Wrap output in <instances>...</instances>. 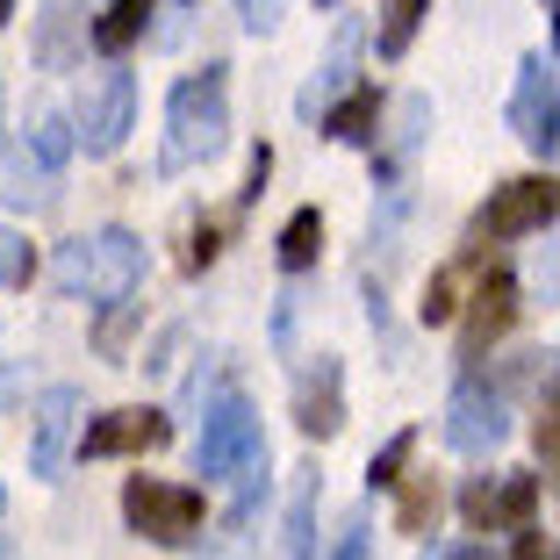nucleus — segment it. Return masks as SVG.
Wrapping results in <instances>:
<instances>
[{
  "label": "nucleus",
  "instance_id": "obj_1",
  "mask_svg": "<svg viewBox=\"0 0 560 560\" xmlns=\"http://www.w3.org/2000/svg\"><path fill=\"white\" fill-rule=\"evenodd\" d=\"M223 137H231V80H223V66H201L165 101V173L215 159Z\"/></svg>",
  "mask_w": 560,
  "mask_h": 560
},
{
  "label": "nucleus",
  "instance_id": "obj_2",
  "mask_svg": "<svg viewBox=\"0 0 560 560\" xmlns=\"http://www.w3.org/2000/svg\"><path fill=\"white\" fill-rule=\"evenodd\" d=\"M58 288L86 302H130L137 280H144V245L130 231H94V237H72L58 259H50Z\"/></svg>",
  "mask_w": 560,
  "mask_h": 560
},
{
  "label": "nucleus",
  "instance_id": "obj_3",
  "mask_svg": "<svg viewBox=\"0 0 560 560\" xmlns=\"http://www.w3.org/2000/svg\"><path fill=\"white\" fill-rule=\"evenodd\" d=\"M252 460H266L259 417L245 396H215V410L201 417V445H195V475L201 481H237Z\"/></svg>",
  "mask_w": 560,
  "mask_h": 560
},
{
  "label": "nucleus",
  "instance_id": "obj_4",
  "mask_svg": "<svg viewBox=\"0 0 560 560\" xmlns=\"http://www.w3.org/2000/svg\"><path fill=\"white\" fill-rule=\"evenodd\" d=\"M122 517H130V532L151 539V546H187L201 532V489L130 475V481H122Z\"/></svg>",
  "mask_w": 560,
  "mask_h": 560
},
{
  "label": "nucleus",
  "instance_id": "obj_5",
  "mask_svg": "<svg viewBox=\"0 0 560 560\" xmlns=\"http://www.w3.org/2000/svg\"><path fill=\"white\" fill-rule=\"evenodd\" d=\"M130 116H137V80H130V72H116V66L94 72V80L80 86V144H86V159L122 151Z\"/></svg>",
  "mask_w": 560,
  "mask_h": 560
},
{
  "label": "nucleus",
  "instance_id": "obj_6",
  "mask_svg": "<svg viewBox=\"0 0 560 560\" xmlns=\"http://www.w3.org/2000/svg\"><path fill=\"white\" fill-rule=\"evenodd\" d=\"M72 431H80V388H44L30 417V475H44V481L66 475Z\"/></svg>",
  "mask_w": 560,
  "mask_h": 560
},
{
  "label": "nucleus",
  "instance_id": "obj_7",
  "mask_svg": "<svg viewBox=\"0 0 560 560\" xmlns=\"http://www.w3.org/2000/svg\"><path fill=\"white\" fill-rule=\"evenodd\" d=\"M553 215H560L553 180H503L489 195V209H481V231L489 237H525V231H546Z\"/></svg>",
  "mask_w": 560,
  "mask_h": 560
},
{
  "label": "nucleus",
  "instance_id": "obj_8",
  "mask_svg": "<svg viewBox=\"0 0 560 560\" xmlns=\"http://www.w3.org/2000/svg\"><path fill=\"white\" fill-rule=\"evenodd\" d=\"M165 439H173V424L159 410H108L80 431V453L86 460H116V453H159Z\"/></svg>",
  "mask_w": 560,
  "mask_h": 560
},
{
  "label": "nucleus",
  "instance_id": "obj_9",
  "mask_svg": "<svg viewBox=\"0 0 560 560\" xmlns=\"http://www.w3.org/2000/svg\"><path fill=\"white\" fill-rule=\"evenodd\" d=\"M511 130L525 137L532 151H553V144H560V94H553V72H546L539 58H525V72H517Z\"/></svg>",
  "mask_w": 560,
  "mask_h": 560
},
{
  "label": "nucleus",
  "instance_id": "obj_10",
  "mask_svg": "<svg viewBox=\"0 0 560 560\" xmlns=\"http://www.w3.org/2000/svg\"><path fill=\"white\" fill-rule=\"evenodd\" d=\"M503 402L481 388V381H460L453 388V402H445V445H460V453H489V445H503Z\"/></svg>",
  "mask_w": 560,
  "mask_h": 560
},
{
  "label": "nucleus",
  "instance_id": "obj_11",
  "mask_svg": "<svg viewBox=\"0 0 560 560\" xmlns=\"http://www.w3.org/2000/svg\"><path fill=\"white\" fill-rule=\"evenodd\" d=\"M338 381H346V366L330 360V352H316V366L295 381V424L310 431V439H338V431H346V402H338Z\"/></svg>",
  "mask_w": 560,
  "mask_h": 560
},
{
  "label": "nucleus",
  "instance_id": "obj_12",
  "mask_svg": "<svg viewBox=\"0 0 560 560\" xmlns=\"http://www.w3.org/2000/svg\"><path fill=\"white\" fill-rule=\"evenodd\" d=\"M511 324H517V280H511V273H489V280L475 288V310H467L460 352H467V360H481V352H489Z\"/></svg>",
  "mask_w": 560,
  "mask_h": 560
},
{
  "label": "nucleus",
  "instance_id": "obj_13",
  "mask_svg": "<svg viewBox=\"0 0 560 560\" xmlns=\"http://www.w3.org/2000/svg\"><path fill=\"white\" fill-rule=\"evenodd\" d=\"M352 50H360V22H346L338 30V44H330V58H324V72H316L310 86H302V116H316V108H330V101L352 86Z\"/></svg>",
  "mask_w": 560,
  "mask_h": 560
},
{
  "label": "nucleus",
  "instance_id": "obj_14",
  "mask_svg": "<svg viewBox=\"0 0 560 560\" xmlns=\"http://www.w3.org/2000/svg\"><path fill=\"white\" fill-rule=\"evenodd\" d=\"M324 130L338 137V144H374V137H381V94H374V86H352L346 101H330V108H324Z\"/></svg>",
  "mask_w": 560,
  "mask_h": 560
},
{
  "label": "nucleus",
  "instance_id": "obj_15",
  "mask_svg": "<svg viewBox=\"0 0 560 560\" xmlns=\"http://www.w3.org/2000/svg\"><path fill=\"white\" fill-rule=\"evenodd\" d=\"M288 560H316V467H302L288 489Z\"/></svg>",
  "mask_w": 560,
  "mask_h": 560
},
{
  "label": "nucleus",
  "instance_id": "obj_16",
  "mask_svg": "<svg viewBox=\"0 0 560 560\" xmlns=\"http://www.w3.org/2000/svg\"><path fill=\"white\" fill-rule=\"evenodd\" d=\"M144 22H151V0H116V8L94 22V44L108 50V58H122V50L144 36Z\"/></svg>",
  "mask_w": 560,
  "mask_h": 560
},
{
  "label": "nucleus",
  "instance_id": "obj_17",
  "mask_svg": "<svg viewBox=\"0 0 560 560\" xmlns=\"http://www.w3.org/2000/svg\"><path fill=\"white\" fill-rule=\"evenodd\" d=\"M316 252H324V215L295 209V215H288V231H280V266L302 273V266H316Z\"/></svg>",
  "mask_w": 560,
  "mask_h": 560
},
{
  "label": "nucleus",
  "instance_id": "obj_18",
  "mask_svg": "<svg viewBox=\"0 0 560 560\" xmlns=\"http://www.w3.org/2000/svg\"><path fill=\"white\" fill-rule=\"evenodd\" d=\"M424 8H431V0H381V30H374L381 58H402V50H410V36H417V22H424Z\"/></svg>",
  "mask_w": 560,
  "mask_h": 560
},
{
  "label": "nucleus",
  "instance_id": "obj_19",
  "mask_svg": "<svg viewBox=\"0 0 560 560\" xmlns=\"http://www.w3.org/2000/svg\"><path fill=\"white\" fill-rule=\"evenodd\" d=\"M410 453H417V431H396V439H388L374 460H366V489H396L402 467H410Z\"/></svg>",
  "mask_w": 560,
  "mask_h": 560
},
{
  "label": "nucleus",
  "instance_id": "obj_20",
  "mask_svg": "<svg viewBox=\"0 0 560 560\" xmlns=\"http://www.w3.org/2000/svg\"><path fill=\"white\" fill-rule=\"evenodd\" d=\"M30 144H36V165H44V173H58V165L72 159V122L66 116H36Z\"/></svg>",
  "mask_w": 560,
  "mask_h": 560
},
{
  "label": "nucleus",
  "instance_id": "obj_21",
  "mask_svg": "<svg viewBox=\"0 0 560 560\" xmlns=\"http://www.w3.org/2000/svg\"><path fill=\"white\" fill-rule=\"evenodd\" d=\"M431 517H439V481L417 475L410 489H402V511H396V532H424Z\"/></svg>",
  "mask_w": 560,
  "mask_h": 560
},
{
  "label": "nucleus",
  "instance_id": "obj_22",
  "mask_svg": "<svg viewBox=\"0 0 560 560\" xmlns=\"http://www.w3.org/2000/svg\"><path fill=\"white\" fill-rule=\"evenodd\" d=\"M453 316H460V266L431 273V288H424V324H453Z\"/></svg>",
  "mask_w": 560,
  "mask_h": 560
},
{
  "label": "nucleus",
  "instance_id": "obj_23",
  "mask_svg": "<svg viewBox=\"0 0 560 560\" xmlns=\"http://www.w3.org/2000/svg\"><path fill=\"white\" fill-rule=\"evenodd\" d=\"M72 15H66V0H44V44H36V58H44V66H66L72 58Z\"/></svg>",
  "mask_w": 560,
  "mask_h": 560
},
{
  "label": "nucleus",
  "instance_id": "obj_24",
  "mask_svg": "<svg viewBox=\"0 0 560 560\" xmlns=\"http://www.w3.org/2000/svg\"><path fill=\"white\" fill-rule=\"evenodd\" d=\"M460 511H467V525H475V532L503 525V489H489V481H467V495H460Z\"/></svg>",
  "mask_w": 560,
  "mask_h": 560
},
{
  "label": "nucleus",
  "instance_id": "obj_25",
  "mask_svg": "<svg viewBox=\"0 0 560 560\" xmlns=\"http://www.w3.org/2000/svg\"><path fill=\"white\" fill-rule=\"evenodd\" d=\"M532 511H539V481H532V475H517L511 489H503V525H511V532H525V525H532Z\"/></svg>",
  "mask_w": 560,
  "mask_h": 560
},
{
  "label": "nucleus",
  "instance_id": "obj_26",
  "mask_svg": "<svg viewBox=\"0 0 560 560\" xmlns=\"http://www.w3.org/2000/svg\"><path fill=\"white\" fill-rule=\"evenodd\" d=\"M30 280V245L15 231H0V288H22Z\"/></svg>",
  "mask_w": 560,
  "mask_h": 560
},
{
  "label": "nucleus",
  "instance_id": "obj_27",
  "mask_svg": "<svg viewBox=\"0 0 560 560\" xmlns=\"http://www.w3.org/2000/svg\"><path fill=\"white\" fill-rule=\"evenodd\" d=\"M366 546H374V532H366V517H352L338 532V546H330V560H366Z\"/></svg>",
  "mask_w": 560,
  "mask_h": 560
},
{
  "label": "nucleus",
  "instance_id": "obj_28",
  "mask_svg": "<svg viewBox=\"0 0 560 560\" xmlns=\"http://www.w3.org/2000/svg\"><path fill=\"white\" fill-rule=\"evenodd\" d=\"M532 445H539L546 460H560V402H553V410L539 417V431H532Z\"/></svg>",
  "mask_w": 560,
  "mask_h": 560
},
{
  "label": "nucleus",
  "instance_id": "obj_29",
  "mask_svg": "<svg viewBox=\"0 0 560 560\" xmlns=\"http://www.w3.org/2000/svg\"><path fill=\"white\" fill-rule=\"evenodd\" d=\"M130 302H116V316H108V324H101V352H122V330H130Z\"/></svg>",
  "mask_w": 560,
  "mask_h": 560
},
{
  "label": "nucleus",
  "instance_id": "obj_30",
  "mask_svg": "<svg viewBox=\"0 0 560 560\" xmlns=\"http://www.w3.org/2000/svg\"><path fill=\"white\" fill-rule=\"evenodd\" d=\"M209 259H215V231H195V245H187V273H201Z\"/></svg>",
  "mask_w": 560,
  "mask_h": 560
},
{
  "label": "nucleus",
  "instance_id": "obj_31",
  "mask_svg": "<svg viewBox=\"0 0 560 560\" xmlns=\"http://www.w3.org/2000/svg\"><path fill=\"white\" fill-rule=\"evenodd\" d=\"M517 560H553V553H546V539H539V532H532V525L517 532Z\"/></svg>",
  "mask_w": 560,
  "mask_h": 560
},
{
  "label": "nucleus",
  "instance_id": "obj_32",
  "mask_svg": "<svg viewBox=\"0 0 560 560\" xmlns=\"http://www.w3.org/2000/svg\"><path fill=\"white\" fill-rule=\"evenodd\" d=\"M201 560H252V553H245V539H231V546H215V553H201Z\"/></svg>",
  "mask_w": 560,
  "mask_h": 560
},
{
  "label": "nucleus",
  "instance_id": "obj_33",
  "mask_svg": "<svg viewBox=\"0 0 560 560\" xmlns=\"http://www.w3.org/2000/svg\"><path fill=\"white\" fill-rule=\"evenodd\" d=\"M445 560H495V553H489V546H453Z\"/></svg>",
  "mask_w": 560,
  "mask_h": 560
},
{
  "label": "nucleus",
  "instance_id": "obj_34",
  "mask_svg": "<svg viewBox=\"0 0 560 560\" xmlns=\"http://www.w3.org/2000/svg\"><path fill=\"white\" fill-rule=\"evenodd\" d=\"M8 15H15V0H0V30H8Z\"/></svg>",
  "mask_w": 560,
  "mask_h": 560
},
{
  "label": "nucleus",
  "instance_id": "obj_35",
  "mask_svg": "<svg viewBox=\"0 0 560 560\" xmlns=\"http://www.w3.org/2000/svg\"><path fill=\"white\" fill-rule=\"evenodd\" d=\"M0 511H8V489H0Z\"/></svg>",
  "mask_w": 560,
  "mask_h": 560
},
{
  "label": "nucleus",
  "instance_id": "obj_36",
  "mask_svg": "<svg viewBox=\"0 0 560 560\" xmlns=\"http://www.w3.org/2000/svg\"><path fill=\"white\" fill-rule=\"evenodd\" d=\"M553 8H560V0H553Z\"/></svg>",
  "mask_w": 560,
  "mask_h": 560
}]
</instances>
